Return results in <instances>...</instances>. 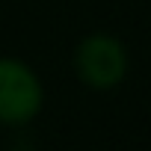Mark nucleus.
Segmentation results:
<instances>
[{
  "label": "nucleus",
  "instance_id": "obj_1",
  "mask_svg": "<svg viewBox=\"0 0 151 151\" xmlns=\"http://www.w3.org/2000/svg\"><path fill=\"white\" fill-rule=\"evenodd\" d=\"M74 74L86 89L110 92L127 77V50L110 33L83 36L74 47Z\"/></svg>",
  "mask_w": 151,
  "mask_h": 151
},
{
  "label": "nucleus",
  "instance_id": "obj_2",
  "mask_svg": "<svg viewBox=\"0 0 151 151\" xmlns=\"http://www.w3.org/2000/svg\"><path fill=\"white\" fill-rule=\"evenodd\" d=\"M45 107V86L39 74L15 56H0V124H30Z\"/></svg>",
  "mask_w": 151,
  "mask_h": 151
}]
</instances>
